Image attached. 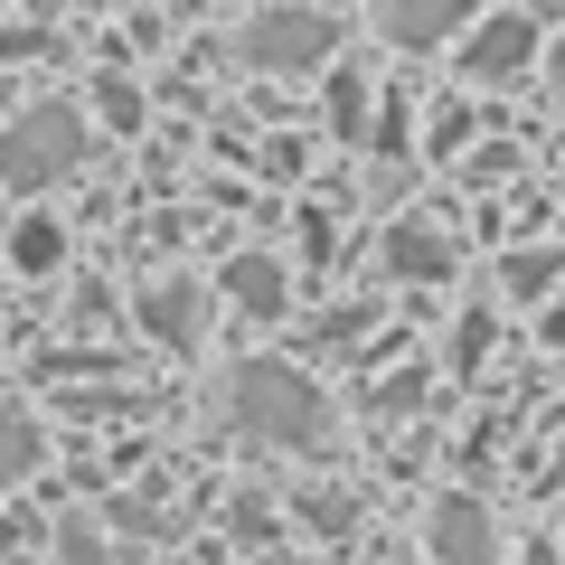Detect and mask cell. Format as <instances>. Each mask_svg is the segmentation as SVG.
I'll return each mask as SVG.
<instances>
[{"instance_id": "cell-1", "label": "cell", "mask_w": 565, "mask_h": 565, "mask_svg": "<svg viewBox=\"0 0 565 565\" xmlns=\"http://www.w3.org/2000/svg\"><path fill=\"white\" fill-rule=\"evenodd\" d=\"M226 415L255 434V444H321V386L302 377V367H282V359H245L236 377H226Z\"/></svg>"}, {"instance_id": "cell-2", "label": "cell", "mask_w": 565, "mask_h": 565, "mask_svg": "<svg viewBox=\"0 0 565 565\" xmlns=\"http://www.w3.org/2000/svg\"><path fill=\"white\" fill-rule=\"evenodd\" d=\"M340 57V20L330 10H255L245 20V66H264V76H321V66Z\"/></svg>"}, {"instance_id": "cell-3", "label": "cell", "mask_w": 565, "mask_h": 565, "mask_svg": "<svg viewBox=\"0 0 565 565\" xmlns=\"http://www.w3.org/2000/svg\"><path fill=\"white\" fill-rule=\"evenodd\" d=\"M76 161H85V114H66V104H39V114H20L0 132V180L10 189H47Z\"/></svg>"}, {"instance_id": "cell-4", "label": "cell", "mask_w": 565, "mask_h": 565, "mask_svg": "<svg viewBox=\"0 0 565 565\" xmlns=\"http://www.w3.org/2000/svg\"><path fill=\"white\" fill-rule=\"evenodd\" d=\"M537 66V20H519V10H500V20H481L462 39V76L471 85H509V76H527Z\"/></svg>"}, {"instance_id": "cell-5", "label": "cell", "mask_w": 565, "mask_h": 565, "mask_svg": "<svg viewBox=\"0 0 565 565\" xmlns=\"http://www.w3.org/2000/svg\"><path fill=\"white\" fill-rule=\"evenodd\" d=\"M424 556L434 565H500V527H490L481 500H434L424 519Z\"/></svg>"}, {"instance_id": "cell-6", "label": "cell", "mask_w": 565, "mask_h": 565, "mask_svg": "<svg viewBox=\"0 0 565 565\" xmlns=\"http://www.w3.org/2000/svg\"><path fill=\"white\" fill-rule=\"evenodd\" d=\"M471 10H481V0H377V29L396 47H444Z\"/></svg>"}, {"instance_id": "cell-7", "label": "cell", "mask_w": 565, "mask_h": 565, "mask_svg": "<svg viewBox=\"0 0 565 565\" xmlns=\"http://www.w3.org/2000/svg\"><path fill=\"white\" fill-rule=\"evenodd\" d=\"M141 330H151V340H170V349H199V330H207L199 282H151V292H141Z\"/></svg>"}, {"instance_id": "cell-8", "label": "cell", "mask_w": 565, "mask_h": 565, "mask_svg": "<svg viewBox=\"0 0 565 565\" xmlns=\"http://www.w3.org/2000/svg\"><path fill=\"white\" fill-rule=\"evenodd\" d=\"M386 274L434 282V274H452V245L434 236V226H386Z\"/></svg>"}, {"instance_id": "cell-9", "label": "cell", "mask_w": 565, "mask_h": 565, "mask_svg": "<svg viewBox=\"0 0 565 565\" xmlns=\"http://www.w3.org/2000/svg\"><path fill=\"white\" fill-rule=\"evenodd\" d=\"M39 424L29 415H0V481H29V471H39Z\"/></svg>"}, {"instance_id": "cell-10", "label": "cell", "mask_w": 565, "mask_h": 565, "mask_svg": "<svg viewBox=\"0 0 565 565\" xmlns=\"http://www.w3.org/2000/svg\"><path fill=\"white\" fill-rule=\"evenodd\" d=\"M226 292H236L245 311H264V321H274V311H282V274H274V264H264V255H245V264H236V282H226Z\"/></svg>"}, {"instance_id": "cell-11", "label": "cell", "mask_w": 565, "mask_h": 565, "mask_svg": "<svg viewBox=\"0 0 565 565\" xmlns=\"http://www.w3.org/2000/svg\"><path fill=\"white\" fill-rule=\"evenodd\" d=\"M57 255H66V226H47V217H29L20 236H10V264H29V274H47Z\"/></svg>"}, {"instance_id": "cell-12", "label": "cell", "mask_w": 565, "mask_h": 565, "mask_svg": "<svg viewBox=\"0 0 565 565\" xmlns=\"http://www.w3.org/2000/svg\"><path fill=\"white\" fill-rule=\"evenodd\" d=\"M546 76H556V104H565V39L546 47Z\"/></svg>"}, {"instance_id": "cell-13", "label": "cell", "mask_w": 565, "mask_h": 565, "mask_svg": "<svg viewBox=\"0 0 565 565\" xmlns=\"http://www.w3.org/2000/svg\"><path fill=\"white\" fill-rule=\"evenodd\" d=\"M519 565H565V556H556V546H527V556H519Z\"/></svg>"}]
</instances>
